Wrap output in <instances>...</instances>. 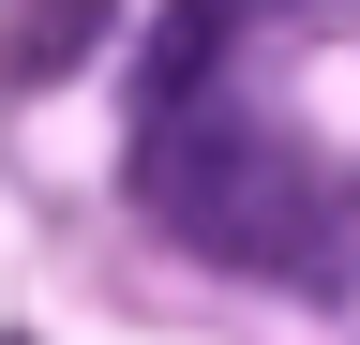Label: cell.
Listing matches in <instances>:
<instances>
[{
    "mask_svg": "<svg viewBox=\"0 0 360 345\" xmlns=\"http://www.w3.org/2000/svg\"><path fill=\"white\" fill-rule=\"evenodd\" d=\"M105 15H120V0H15V15H0V91H45V75H75L90 46H105Z\"/></svg>",
    "mask_w": 360,
    "mask_h": 345,
    "instance_id": "1",
    "label": "cell"
}]
</instances>
